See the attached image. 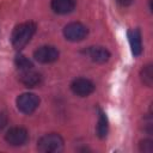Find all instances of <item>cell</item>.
Wrapping results in <instances>:
<instances>
[{"label":"cell","instance_id":"10","mask_svg":"<svg viewBox=\"0 0 153 153\" xmlns=\"http://www.w3.org/2000/svg\"><path fill=\"white\" fill-rule=\"evenodd\" d=\"M85 53L90 56V59L92 61H94L97 63H104L110 57V53L103 47H91Z\"/></svg>","mask_w":153,"mask_h":153},{"label":"cell","instance_id":"14","mask_svg":"<svg viewBox=\"0 0 153 153\" xmlns=\"http://www.w3.org/2000/svg\"><path fill=\"white\" fill-rule=\"evenodd\" d=\"M141 80L147 86H151L152 85V81H153V72H152V66L151 65H147V66H145L142 68V71H141Z\"/></svg>","mask_w":153,"mask_h":153},{"label":"cell","instance_id":"5","mask_svg":"<svg viewBox=\"0 0 153 153\" xmlns=\"http://www.w3.org/2000/svg\"><path fill=\"white\" fill-rule=\"evenodd\" d=\"M33 57L41 63H51L59 59V50L51 45H43L35 50Z\"/></svg>","mask_w":153,"mask_h":153},{"label":"cell","instance_id":"11","mask_svg":"<svg viewBox=\"0 0 153 153\" xmlns=\"http://www.w3.org/2000/svg\"><path fill=\"white\" fill-rule=\"evenodd\" d=\"M75 7V0H51V8L57 14L71 13Z\"/></svg>","mask_w":153,"mask_h":153},{"label":"cell","instance_id":"13","mask_svg":"<svg viewBox=\"0 0 153 153\" xmlns=\"http://www.w3.org/2000/svg\"><path fill=\"white\" fill-rule=\"evenodd\" d=\"M14 62H16V66L20 71H26V69H31L32 68V62L27 57H25L24 55H17Z\"/></svg>","mask_w":153,"mask_h":153},{"label":"cell","instance_id":"6","mask_svg":"<svg viewBox=\"0 0 153 153\" xmlns=\"http://www.w3.org/2000/svg\"><path fill=\"white\" fill-rule=\"evenodd\" d=\"M29 134L25 128L22 127H13L7 130L5 135V140L11 146H22L27 141Z\"/></svg>","mask_w":153,"mask_h":153},{"label":"cell","instance_id":"16","mask_svg":"<svg viewBox=\"0 0 153 153\" xmlns=\"http://www.w3.org/2000/svg\"><path fill=\"white\" fill-rule=\"evenodd\" d=\"M6 122H7V120H6V116H5L4 114H1V112H0V129L5 127Z\"/></svg>","mask_w":153,"mask_h":153},{"label":"cell","instance_id":"12","mask_svg":"<svg viewBox=\"0 0 153 153\" xmlns=\"http://www.w3.org/2000/svg\"><path fill=\"white\" fill-rule=\"evenodd\" d=\"M108 130H109L108 117L103 111H100L99 112V118H98V126H97V135L100 139H103L108 135Z\"/></svg>","mask_w":153,"mask_h":153},{"label":"cell","instance_id":"9","mask_svg":"<svg viewBox=\"0 0 153 153\" xmlns=\"http://www.w3.org/2000/svg\"><path fill=\"white\" fill-rule=\"evenodd\" d=\"M128 41L129 45L131 49L133 55L139 56L142 53V39H141V33L139 30H129L128 31Z\"/></svg>","mask_w":153,"mask_h":153},{"label":"cell","instance_id":"1","mask_svg":"<svg viewBox=\"0 0 153 153\" xmlns=\"http://www.w3.org/2000/svg\"><path fill=\"white\" fill-rule=\"evenodd\" d=\"M36 29H37V26L33 22H25V23L17 25L14 27V30L12 31V35H11L12 45L17 50L23 49L30 42L32 36L35 35Z\"/></svg>","mask_w":153,"mask_h":153},{"label":"cell","instance_id":"4","mask_svg":"<svg viewBox=\"0 0 153 153\" xmlns=\"http://www.w3.org/2000/svg\"><path fill=\"white\" fill-rule=\"evenodd\" d=\"M88 33L87 27L81 24V23H69L65 26L63 29V35L66 37V39L71 41V42H79L82 41Z\"/></svg>","mask_w":153,"mask_h":153},{"label":"cell","instance_id":"15","mask_svg":"<svg viewBox=\"0 0 153 153\" xmlns=\"http://www.w3.org/2000/svg\"><path fill=\"white\" fill-rule=\"evenodd\" d=\"M140 149L142 152H147V153L152 152L153 151V141H151V140H143V141H141L140 142Z\"/></svg>","mask_w":153,"mask_h":153},{"label":"cell","instance_id":"8","mask_svg":"<svg viewBox=\"0 0 153 153\" xmlns=\"http://www.w3.org/2000/svg\"><path fill=\"white\" fill-rule=\"evenodd\" d=\"M19 80L25 87H36L41 84L42 76L39 73L32 71V68H31V69L22 71V73L19 75Z\"/></svg>","mask_w":153,"mask_h":153},{"label":"cell","instance_id":"3","mask_svg":"<svg viewBox=\"0 0 153 153\" xmlns=\"http://www.w3.org/2000/svg\"><path fill=\"white\" fill-rule=\"evenodd\" d=\"M39 105V98L35 93H23L17 98V108L23 114H32Z\"/></svg>","mask_w":153,"mask_h":153},{"label":"cell","instance_id":"17","mask_svg":"<svg viewBox=\"0 0 153 153\" xmlns=\"http://www.w3.org/2000/svg\"><path fill=\"white\" fill-rule=\"evenodd\" d=\"M121 6H129L131 2H133V0H116Z\"/></svg>","mask_w":153,"mask_h":153},{"label":"cell","instance_id":"7","mask_svg":"<svg viewBox=\"0 0 153 153\" xmlns=\"http://www.w3.org/2000/svg\"><path fill=\"white\" fill-rule=\"evenodd\" d=\"M71 88H72L73 93H75L76 96L87 97L94 91V85L91 80H88L86 78H78V79L73 80V82L71 84Z\"/></svg>","mask_w":153,"mask_h":153},{"label":"cell","instance_id":"2","mask_svg":"<svg viewBox=\"0 0 153 153\" xmlns=\"http://www.w3.org/2000/svg\"><path fill=\"white\" fill-rule=\"evenodd\" d=\"M62 147H63V140L59 134H55V133H50L42 136L37 143L38 151L44 153L60 152Z\"/></svg>","mask_w":153,"mask_h":153}]
</instances>
